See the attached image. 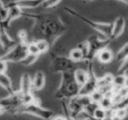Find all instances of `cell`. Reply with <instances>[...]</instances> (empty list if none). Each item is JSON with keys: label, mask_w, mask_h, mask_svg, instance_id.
Instances as JSON below:
<instances>
[{"label": "cell", "mask_w": 128, "mask_h": 120, "mask_svg": "<svg viewBox=\"0 0 128 120\" xmlns=\"http://www.w3.org/2000/svg\"><path fill=\"white\" fill-rule=\"evenodd\" d=\"M22 17L34 20L32 32L36 40H44L54 44L66 30V26L58 16L48 13H30L23 11Z\"/></svg>", "instance_id": "6da1fadb"}, {"label": "cell", "mask_w": 128, "mask_h": 120, "mask_svg": "<svg viewBox=\"0 0 128 120\" xmlns=\"http://www.w3.org/2000/svg\"><path fill=\"white\" fill-rule=\"evenodd\" d=\"M80 87L76 82L73 71L62 73V81L58 90L55 92V97L63 101H68L79 94Z\"/></svg>", "instance_id": "7a4b0ae2"}, {"label": "cell", "mask_w": 128, "mask_h": 120, "mask_svg": "<svg viewBox=\"0 0 128 120\" xmlns=\"http://www.w3.org/2000/svg\"><path fill=\"white\" fill-rule=\"evenodd\" d=\"M64 10H65L68 13H70V15L77 18L79 20H81V21L84 22V24L89 26L90 27L93 28L95 31L99 32L104 38H106V39H110V34H112V23H104V22L94 21V20L86 18L85 16L80 14V13L77 12L76 11H75L74 9H71V8H70V7H65Z\"/></svg>", "instance_id": "3957f363"}, {"label": "cell", "mask_w": 128, "mask_h": 120, "mask_svg": "<svg viewBox=\"0 0 128 120\" xmlns=\"http://www.w3.org/2000/svg\"><path fill=\"white\" fill-rule=\"evenodd\" d=\"M14 114H28L43 120H51V118L54 116V113L52 110L42 107L39 101L20 106L15 110Z\"/></svg>", "instance_id": "277c9868"}, {"label": "cell", "mask_w": 128, "mask_h": 120, "mask_svg": "<svg viewBox=\"0 0 128 120\" xmlns=\"http://www.w3.org/2000/svg\"><path fill=\"white\" fill-rule=\"evenodd\" d=\"M89 46V51H88V55L84 60L85 63H93L96 54L99 50L103 49L104 48H108V45L110 44V39L106 38H100L98 35H91L86 40Z\"/></svg>", "instance_id": "5b68a950"}, {"label": "cell", "mask_w": 128, "mask_h": 120, "mask_svg": "<svg viewBox=\"0 0 128 120\" xmlns=\"http://www.w3.org/2000/svg\"><path fill=\"white\" fill-rule=\"evenodd\" d=\"M76 63L68 57L62 55H53L50 63V69L54 73H64L75 70Z\"/></svg>", "instance_id": "8992f818"}, {"label": "cell", "mask_w": 128, "mask_h": 120, "mask_svg": "<svg viewBox=\"0 0 128 120\" xmlns=\"http://www.w3.org/2000/svg\"><path fill=\"white\" fill-rule=\"evenodd\" d=\"M27 55L26 45L22 43H17L13 48L0 55V59L8 62H20Z\"/></svg>", "instance_id": "52a82bcc"}, {"label": "cell", "mask_w": 128, "mask_h": 120, "mask_svg": "<svg viewBox=\"0 0 128 120\" xmlns=\"http://www.w3.org/2000/svg\"><path fill=\"white\" fill-rule=\"evenodd\" d=\"M42 0H12L8 3H4L6 8L9 7H18L21 10L26 9H35L40 6Z\"/></svg>", "instance_id": "ba28073f"}, {"label": "cell", "mask_w": 128, "mask_h": 120, "mask_svg": "<svg viewBox=\"0 0 128 120\" xmlns=\"http://www.w3.org/2000/svg\"><path fill=\"white\" fill-rule=\"evenodd\" d=\"M112 34L110 38V40L118 38L124 32V28H126V20L124 17L119 16L114 20L113 23H112Z\"/></svg>", "instance_id": "9c48e42d"}, {"label": "cell", "mask_w": 128, "mask_h": 120, "mask_svg": "<svg viewBox=\"0 0 128 120\" xmlns=\"http://www.w3.org/2000/svg\"><path fill=\"white\" fill-rule=\"evenodd\" d=\"M17 41L11 37L8 32L4 29H0V46L3 51L7 52L17 44Z\"/></svg>", "instance_id": "30bf717a"}, {"label": "cell", "mask_w": 128, "mask_h": 120, "mask_svg": "<svg viewBox=\"0 0 128 120\" xmlns=\"http://www.w3.org/2000/svg\"><path fill=\"white\" fill-rule=\"evenodd\" d=\"M20 90L23 95L29 94L32 92V76L28 73H24L20 78Z\"/></svg>", "instance_id": "8fae6325"}, {"label": "cell", "mask_w": 128, "mask_h": 120, "mask_svg": "<svg viewBox=\"0 0 128 120\" xmlns=\"http://www.w3.org/2000/svg\"><path fill=\"white\" fill-rule=\"evenodd\" d=\"M95 59H96L98 62L101 64H108L113 60L114 54L110 48H104L96 53Z\"/></svg>", "instance_id": "7c38bea8"}, {"label": "cell", "mask_w": 128, "mask_h": 120, "mask_svg": "<svg viewBox=\"0 0 128 120\" xmlns=\"http://www.w3.org/2000/svg\"><path fill=\"white\" fill-rule=\"evenodd\" d=\"M46 83V76L44 72L39 70L34 74V77L32 78V90H41L45 86Z\"/></svg>", "instance_id": "4fadbf2b"}, {"label": "cell", "mask_w": 128, "mask_h": 120, "mask_svg": "<svg viewBox=\"0 0 128 120\" xmlns=\"http://www.w3.org/2000/svg\"><path fill=\"white\" fill-rule=\"evenodd\" d=\"M74 78H75L76 82L77 83L79 87H82L89 77V74L85 69L82 68H76L73 71Z\"/></svg>", "instance_id": "5bb4252c"}, {"label": "cell", "mask_w": 128, "mask_h": 120, "mask_svg": "<svg viewBox=\"0 0 128 120\" xmlns=\"http://www.w3.org/2000/svg\"><path fill=\"white\" fill-rule=\"evenodd\" d=\"M0 86L8 92L9 95L14 93L15 90L12 87V83L9 76L6 74H0Z\"/></svg>", "instance_id": "9a60e30c"}, {"label": "cell", "mask_w": 128, "mask_h": 120, "mask_svg": "<svg viewBox=\"0 0 128 120\" xmlns=\"http://www.w3.org/2000/svg\"><path fill=\"white\" fill-rule=\"evenodd\" d=\"M128 77L127 74H118L113 77L112 82V88L113 90H118V88L127 87Z\"/></svg>", "instance_id": "2e32d148"}, {"label": "cell", "mask_w": 128, "mask_h": 120, "mask_svg": "<svg viewBox=\"0 0 128 120\" xmlns=\"http://www.w3.org/2000/svg\"><path fill=\"white\" fill-rule=\"evenodd\" d=\"M68 58L73 62L77 63V62H84V54H82V52L76 46V48H72L70 51V53H68Z\"/></svg>", "instance_id": "e0dca14e"}, {"label": "cell", "mask_w": 128, "mask_h": 120, "mask_svg": "<svg viewBox=\"0 0 128 120\" xmlns=\"http://www.w3.org/2000/svg\"><path fill=\"white\" fill-rule=\"evenodd\" d=\"M98 106L100 108H102L104 110H112L114 107L113 100H112V96H104L103 98L100 100V102H98Z\"/></svg>", "instance_id": "ac0fdd59"}, {"label": "cell", "mask_w": 128, "mask_h": 120, "mask_svg": "<svg viewBox=\"0 0 128 120\" xmlns=\"http://www.w3.org/2000/svg\"><path fill=\"white\" fill-rule=\"evenodd\" d=\"M116 60L122 62L123 60L128 59V43H124V45L118 51L115 57Z\"/></svg>", "instance_id": "d6986e66"}, {"label": "cell", "mask_w": 128, "mask_h": 120, "mask_svg": "<svg viewBox=\"0 0 128 120\" xmlns=\"http://www.w3.org/2000/svg\"><path fill=\"white\" fill-rule=\"evenodd\" d=\"M35 42L36 46L38 48V50H39L40 54H46L49 51L51 46L49 45V43L48 41L44 40H34Z\"/></svg>", "instance_id": "ffe728a7"}, {"label": "cell", "mask_w": 128, "mask_h": 120, "mask_svg": "<svg viewBox=\"0 0 128 120\" xmlns=\"http://www.w3.org/2000/svg\"><path fill=\"white\" fill-rule=\"evenodd\" d=\"M17 37H18V43L27 45L30 42V40H29V32L26 29H20L17 32Z\"/></svg>", "instance_id": "44dd1931"}, {"label": "cell", "mask_w": 128, "mask_h": 120, "mask_svg": "<svg viewBox=\"0 0 128 120\" xmlns=\"http://www.w3.org/2000/svg\"><path fill=\"white\" fill-rule=\"evenodd\" d=\"M112 110V116L124 120L127 116V108H113Z\"/></svg>", "instance_id": "7402d4cb"}, {"label": "cell", "mask_w": 128, "mask_h": 120, "mask_svg": "<svg viewBox=\"0 0 128 120\" xmlns=\"http://www.w3.org/2000/svg\"><path fill=\"white\" fill-rule=\"evenodd\" d=\"M38 58H39V56L28 54H27L25 58H24L23 60L20 62V63H21L22 65H24V66H26V67H28V66H31V65H32L34 63H35V62H37Z\"/></svg>", "instance_id": "603a6c76"}, {"label": "cell", "mask_w": 128, "mask_h": 120, "mask_svg": "<svg viewBox=\"0 0 128 120\" xmlns=\"http://www.w3.org/2000/svg\"><path fill=\"white\" fill-rule=\"evenodd\" d=\"M62 0H42L40 7L42 9H51L60 4Z\"/></svg>", "instance_id": "cb8c5ba5"}, {"label": "cell", "mask_w": 128, "mask_h": 120, "mask_svg": "<svg viewBox=\"0 0 128 120\" xmlns=\"http://www.w3.org/2000/svg\"><path fill=\"white\" fill-rule=\"evenodd\" d=\"M26 49H27V54H28L36 55V56H40V55L39 50H38L37 46H36L35 42H34V40L30 41V42L26 45Z\"/></svg>", "instance_id": "d4e9b609"}, {"label": "cell", "mask_w": 128, "mask_h": 120, "mask_svg": "<svg viewBox=\"0 0 128 120\" xmlns=\"http://www.w3.org/2000/svg\"><path fill=\"white\" fill-rule=\"evenodd\" d=\"M98 107V104L91 102H90L87 106H85V107H84V111L86 113V115H87L89 118H92L93 114H94V111L96 110V109Z\"/></svg>", "instance_id": "484cf974"}, {"label": "cell", "mask_w": 128, "mask_h": 120, "mask_svg": "<svg viewBox=\"0 0 128 120\" xmlns=\"http://www.w3.org/2000/svg\"><path fill=\"white\" fill-rule=\"evenodd\" d=\"M106 114H107V111L98 106L96 109V110L94 111L92 118H94L96 120H104L105 118V116H106Z\"/></svg>", "instance_id": "4316f807"}, {"label": "cell", "mask_w": 128, "mask_h": 120, "mask_svg": "<svg viewBox=\"0 0 128 120\" xmlns=\"http://www.w3.org/2000/svg\"><path fill=\"white\" fill-rule=\"evenodd\" d=\"M103 96H104V95L100 91H98V90H96L95 91H93L92 93L90 95L91 102H96V104H98V102H100V100L103 98Z\"/></svg>", "instance_id": "83f0119b"}, {"label": "cell", "mask_w": 128, "mask_h": 120, "mask_svg": "<svg viewBox=\"0 0 128 120\" xmlns=\"http://www.w3.org/2000/svg\"><path fill=\"white\" fill-rule=\"evenodd\" d=\"M76 48H78V49H80L81 51L82 52V54H84V60H85V58L87 57V55H88V51H89V46H88L87 41L84 40V41H82V42H80L76 46Z\"/></svg>", "instance_id": "f1b7e54d"}, {"label": "cell", "mask_w": 128, "mask_h": 120, "mask_svg": "<svg viewBox=\"0 0 128 120\" xmlns=\"http://www.w3.org/2000/svg\"><path fill=\"white\" fill-rule=\"evenodd\" d=\"M120 66H119L118 69V74H127V68H128V59L123 60L120 62Z\"/></svg>", "instance_id": "f546056e"}, {"label": "cell", "mask_w": 128, "mask_h": 120, "mask_svg": "<svg viewBox=\"0 0 128 120\" xmlns=\"http://www.w3.org/2000/svg\"><path fill=\"white\" fill-rule=\"evenodd\" d=\"M8 68V63L0 59V74H6Z\"/></svg>", "instance_id": "4dcf8cb0"}, {"label": "cell", "mask_w": 128, "mask_h": 120, "mask_svg": "<svg viewBox=\"0 0 128 120\" xmlns=\"http://www.w3.org/2000/svg\"><path fill=\"white\" fill-rule=\"evenodd\" d=\"M7 14H8V9L4 6V7L0 9V21H4L6 18V17H7Z\"/></svg>", "instance_id": "1f68e13d"}, {"label": "cell", "mask_w": 128, "mask_h": 120, "mask_svg": "<svg viewBox=\"0 0 128 120\" xmlns=\"http://www.w3.org/2000/svg\"><path fill=\"white\" fill-rule=\"evenodd\" d=\"M51 120H67V118L64 116H54Z\"/></svg>", "instance_id": "d6a6232c"}, {"label": "cell", "mask_w": 128, "mask_h": 120, "mask_svg": "<svg viewBox=\"0 0 128 120\" xmlns=\"http://www.w3.org/2000/svg\"><path fill=\"white\" fill-rule=\"evenodd\" d=\"M116 1H118V2H122L124 4H128V0H116Z\"/></svg>", "instance_id": "836d02e7"}, {"label": "cell", "mask_w": 128, "mask_h": 120, "mask_svg": "<svg viewBox=\"0 0 128 120\" xmlns=\"http://www.w3.org/2000/svg\"><path fill=\"white\" fill-rule=\"evenodd\" d=\"M4 6V3L3 2V0H0V9L3 8Z\"/></svg>", "instance_id": "e575fe53"}, {"label": "cell", "mask_w": 128, "mask_h": 120, "mask_svg": "<svg viewBox=\"0 0 128 120\" xmlns=\"http://www.w3.org/2000/svg\"><path fill=\"white\" fill-rule=\"evenodd\" d=\"M67 120H78V119H75V118H66Z\"/></svg>", "instance_id": "d590c367"}, {"label": "cell", "mask_w": 128, "mask_h": 120, "mask_svg": "<svg viewBox=\"0 0 128 120\" xmlns=\"http://www.w3.org/2000/svg\"><path fill=\"white\" fill-rule=\"evenodd\" d=\"M84 120H92V119H91V118H85V119H84Z\"/></svg>", "instance_id": "8d00e7d4"}, {"label": "cell", "mask_w": 128, "mask_h": 120, "mask_svg": "<svg viewBox=\"0 0 128 120\" xmlns=\"http://www.w3.org/2000/svg\"><path fill=\"white\" fill-rule=\"evenodd\" d=\"M86 2H91V1H93V0H85Z\"/></svg>", "instance_id": "74e56055"}]
</instances>
